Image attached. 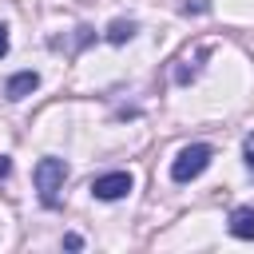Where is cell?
<instances>
[{
	"mask_svg": "<svg viewBox=\"0 0 254 254\" xmlns=\"http://www.w3.org/2000/svg\"><path fill=\"white\" fill-rule=\"evenodd\" d=\"M32 179H36L40 202L44 206H56L60 202V190H64V179H67V163L64 159H40L36 171H32Z\"/></svg>",
	"mask_w": 254,
	"mask_h": 254,
	"instance_id": "obj_1",
	"label": "cell"
},
{
	"mask_svg": "<svg viewBox=\"0 0 254 254\" xmlns=\"http://www.w3.org/2000/svg\"><path fill=\"white\" fill-rule=\"evenodd\" d=\"M210 159H214V151H210L206 143H190V147H183V151L175 155L171 179H175V183H190V179H198V175L210 167Z\"/></svg>",
	"mask_w": 254,
	"mask_h": 254,
	"instance_id": "obj_2",
	"label": "cell"
},
{
	"mask_svg": "<svg viewBox=\"0 0 254 254\" xmlns=\"http://www.w3.org/2000/svg\"><path fill=\"white\" fill-rule=\"evenodd\" d=\"M131 187H135V183H131V175H127V171H111V175H99V179H91V194H95V198H103V202H115V198H123Z\"/></svg>",
	"mask_w": 254,
	"mask_h": 254,
	"instance_id": "obj_3",
	"label": "cell"
},
{
	"mask_svg": "<svg viewBox=\"0 0 254 254\" xmlns=\"http://www.w3.org/2000/svg\"><path fill=\"white\" fill-rule=\"evenodd\" d=\"M210 56V48L206 44H198L194 52H183L179 56V64H175V83H190L194 75H198V67H202V60Z\"/></svg>",
	"mask_w": 254,
	"mask_h": 254,
	"instance_id": "obj_4",
	"label": "cell"
},
{
	"mask_svg": "<svg viewBox=\"0 0 254 254\" xmlns=\"http://www.w3.org/2000/svg\"><path fill=\"white\" fill-rule=\"evenodd\" d=\"M226 226H230V234H234V238L250 242V238H254V206H234Z\"/></svg>",
	"mask_w": 254,
	"mask_h": 254,
	"instance_id": "obj_5",
	"label": "cell"
},
{
	"mask_svg": "<svg viewBox=\"0 0 254 254\" xmlns=\"http://www.w3.org/2000/svg\"><path fill=\"white\" fill-rule=\"evenodd\" d=\"M36 87H40V75H36V71H16V75L4 83V95H8V99H24V95H32Z\"/></svg>",
	"mask_w": 254,
	"mask_h": 254,
	"instance_id": "obj_6",
	"label": "cell"
},
{
	"mask_svg": "<svg viewBox=\"0 0 254 254\" xmlns=\"http://www.w3.org/2000/svg\"><path fill=\"white\" fill-rule=\"evenodd\" d=\"M135 36V20H111L107 28V44H127Z\"/></svg>",
	"mask_w": 254,
	"mask_h": 254,
	"instance_id": "obj_7",
	"label": "cell"
},
{
	"mask_svg": "<svg viewBox=\"0 0 254 254\" xmlns=\"http://www.w3.org/2000/svg\"><path fill=\"white\" fill-rule=\"evenodd\" d=\"M242 155H246V167H250V175H254V131L246 135V143H242Z\"/></svg>",
	"mask_w": 254,
	"mask_h": 254,
	"instance_id": "obj_8",
	"label": "cell"
},
{
	"mask_svg": "<svg viewBox=\"0 0 254 254\" xmlns=\"http://www.w3.org/2000/svg\"><path fill=\"white\" fill-rule=\"evenodd\" d=\"M183 8H187V12H210V0H187Z\"/></svg>",
	"mask_w": 254,
	"mask_h": 254,
	"instance_id": "obj_9",
	"label": "cell"
},
{
	"mask_svg": "<svg viewBox=\"0 0 254 254\" xmlns=\"http://www.w3.org/2000/svg\"><path fill=\"white\" fill-rule=\"evenodd\" d=\"M64 246H67V250H79V246H83V238H79V234H67V238H64Z\"/></svg>",
	"mask_w": 254,
	"mask_h": 254,
	"instance_id": "obj_10",
	"label": "cell"
},
{
	"mask_svg": "<svg viewBox=\"0 0 254 254\" xmlns=\"http://www.w3.org/2000/svg\"><path fill=\"white\" fill-rule=\"evenodd\" d=\"M8 175H12V159H4V155H0V179H8Z\"/></svg>",
	"mask_w": 254,
	"mask_h": 254,
	"instance_id": "obj_11",
	"label": "cell"
},
{
	"mask_svg": "<svg viewBox=\"0 0 254 254\" xmlns=\"http://www.w3.org/2000/svg\"><path fill=\"white\" fill-rule=\"evenodd\" d=\"M0 56H8V28L0 24Z\"/></svg>",
	"mask_w": 254,
	"mask_h": 254,
	"instance_id": "obj_12",
	"label": "cell"
}]
</instances>
